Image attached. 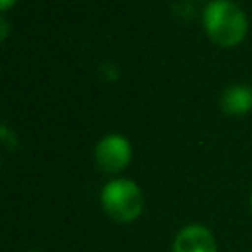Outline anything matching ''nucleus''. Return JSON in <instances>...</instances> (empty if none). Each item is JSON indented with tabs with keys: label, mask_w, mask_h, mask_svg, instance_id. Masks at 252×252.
I'll return each mask as SVG.
<instances>
[{
	"label": "nucleus",
	"mask_w": 252,
	"mask_h": 252,
	"mask_svg": "<svg viewBox=\"0 0 252 252\" xmlns=\"http://www.w3.org/2000/svg\"><path fill=\"white\" fill-rule=\"evenodd\" d=\"M203 24L209 37L222 45H236L248 30L246 14L232 0H211L203 12Z\"/></svg>",
	"instance_id": "obj_1"
},
{
	"label": "nucleus",
	"mask_w": 252,
	"mask_h": 252,
	"mask_svg": "<svg viewBox=\"0 0 252 252\" xmlns=\"http://www.w3.org/2000/svg\"><path fill=\"white\" fill-rule=\"evenodd\" d=\"M100 203L110 219L118 222H130L140 217L144 209V195L134 181L114 179L104 185L100 193Z\"/></svg>",
	"instance_id": "obj_2"
},
{
	"label": "nucleus",
	"mask_w": 252,
	"mask_h": 252,
	"mask_svg": "<svg viewBox=\"0 0 252 252\" xmlns=\"http://www.w3.org/2000/svg\"><path fill=\"white\" fill-rule=\"evenodd\" d=\"M132 156L130 142L120 134L104 136L94 148V161L104 173H118L122 171Z\"/></svg>",
	"instance_id": "obj_3"
},
{
	"label": "nucleus",
	"mask_w": 252,
	"mask_h": 252,
	"mask_svg": "<svg viewBox=\"0 0 252 252\" xmlns=\"http://www.w3.org/2000/svg\"><path fill=\"white\" fill-rule=\"evenodd\" d=\"M171 252H217V242L203 224H189L177 232Z\"/></svg>",
	"instance_id": "obj_4"
},
{
	"label": "nucleus",
	"mask_w": 252,
	"mask_h": 252,
	"mask_svg": "<svg viewBox=\"0 0 252 252\" xmlns=\"http://www.w3.org/2000/svg\"><path fill=\"white\" fill-rule=\"evenodd\" d=\"M220 108L230 116H242L252 108V89L246 85H230L220 94Z\"/></svg>",
	"instance_id": "obj_5"
},
{
	"label": "nucleus",
	"mask_w": 252,
	"mask_h": 252,
	"mask_svg": "<svg viewBox=\"0 0 252 252\" xmlns=\"http://www.w3.org/2000/svg\"><path fill=\"white\" fill-rule=\"evenodd\" d=\"M14 2H16V0H0V8H2V10H8Z\"/></svg>",
	"instance_id": "obj_6"
},
{
	"label": "nucleus",
	"mask_w": 252,
	"mask_h": 252,
	"mask_svg": "<svg viewBox=\"0 0 252 252\" xmlns=\"http://www.w3.org/2000/svg\"><path fill=\"white\" fill-rule=\"evenodd\" d=\"M8 35V24H6V18H2V37Z\"/></svg>",
	"instance_id": "obj_7"
},
{
	"label": "nucleus",
	"mask_w": 252,
	"mask_h": 252,
	"mask_svg": "<svg viewBox=\"0 0 252 252\" xmlns=\"http://www.w3.org/2000/svg\"><path fill=\"white\" fill-rule=\"evenodd\" d=\"M250 205H252V197H250Z\"/></svg>",
	"instance_id": "obj_8"
}]
</instances>
